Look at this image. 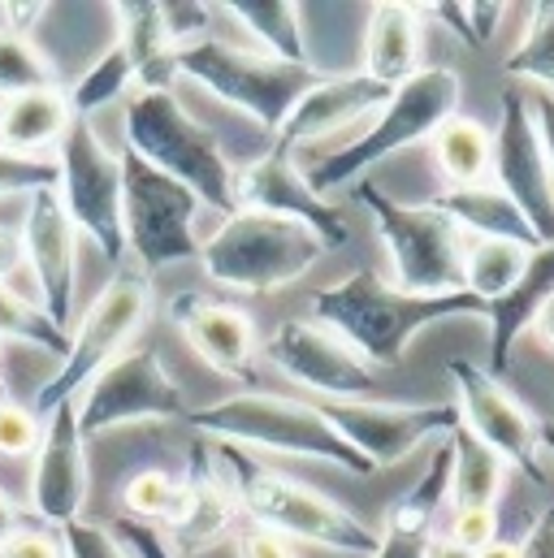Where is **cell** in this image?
Returning a JSON list of instances; mask_svg holds the SVG:
<instances>
[{
    "instance_id": "obj_50",
    "label": "cell",
    "mask_w": 554,
    "mask_h": 558,
    "mask_svg": "<svg viewBox=\"0 0 554 558\" xmlns=\"http://www.w3.org/2000/svg\"><path fill=\"white\" fill-rule=\"evenodd\" d=\"M17 529H22V524H17V507H13V498L0 489V546H4Z\"/></svg>"
},
{
    "instance_id": "obj_7",
    "label": "cell",
    "mask_w": 554,
    "mask_h": 558,
    "mask_svg": "<svg viewBox=\"0 0 554 558\" xmlns=\"http://www.w3.org/2000/svg\"><path fill=\"white\" fill-rule=\"evenodd\" d=\"M178 74H186L191 83H200L230 109L248 113L269 135L281 131L299 96L321 83V70L312 65H286L265 52L234 48L221 39H200V44L178 48Z\"/></svg>"
},
{
    "instance_id": "obj_6",
    "label": "cell",
    "mask_w": 554,
    "mask_h": 558,
    "mask_svg": "<svg viewBox=\"0 0 554 558\" xmlns=\"http://www.w3.org/2000/svg\"><path fill=\"white\" fill-rule=\"evenodd\" d=\"M186 420L200 433L221 437L226 446H261V450L312 459V463H334L351 476H373V468L329 428V420L316 412V403L248 390V395H230L213 408L186 412Z\"/></svg>"
},
{
    "instance_id": "obj_33",
    "label": "cell",
    "mask_w": 554,
    "mask_h": 558,
    "mask_svg": "<svg viewBox=\"0 0 554 558\" xmlns=\"http://www.w3.org/2000/svg\"><path fill=\"white\" fill-rule=\"evenodd\" d=\"M131 87H135V70H131L127 52L113 44L92 70H83V74L74 78V87L65 92V100H70V113H74V118H87V122H92L96 109L113 105V100H118L122 92H131Z\"/></svg>"
},
{
    "instance_id": "obj_11",
    "label": "cell",
    "mask_w": 554,
    "mask_h": 558,
    "mask_svg": "<svg viewBox=\"0 0 554 558\" xmlns=\"http://www.w3.org/2000/svg\"><path fill=\"white\" fill-rule=\"evenodd\" d=\"M57 195L79 234L109 260L127 256L122 239V156L109 151L87 118H70L57 143Z\"/></svg>"
},
{
    "instance_id": "obj_16",
    "label": "cell",
    "mask_w": 554,
    "mask_h": 558,
    "mask_svg": "<svg viewBox=\"0 0 554 558\" xmlns=\"http://www.w3.org/2000/svg\"><path fill=\"white\" fill-rule=\"evenodd\" d=\"M494 178L498 191L516 199V208L529 217L533 234L542 239V247L554 243V173L542 156V143L533 131V113H529V96L520 92V83L503 87V113H498V131H494Z\"/></svg>"
},
{
    "instance_id": "obj_44",
    "label": "cell",
    "mask_w": 554,
    "mask_h": 558,
    "mask_svg": "<svg viewBox=\"0 0 554 558\" xmlns=\"http://www.w3.org/2000/svg\"><path fill=\"white\" fill-rule=\"evenodd\" d=\"M0 558H65V555H61V537H48L39 529H17L0 546Z\"/></svg>"
},
{
    "instance_id": "obj_24",
    "label": "cell",
    "mask_w": 554,
    "mask_h": 558,
    "mask_svg": "<svg viewBox=\"0 0 554 558\" xmlns=\"http://www.w3.org/2000/svg\"><path fill=\"white\" fill-rule=\"evenodd\" d=\"M554 299V243L551 247H533L516 286L498 299L485 303V320H490V373H507L516 342L533 329L538 312Z\"/></svg>"
},
{
    "instance_id": "obj_2",
    "label": "cell",
    "mask_w": 554,
    "mask_h": 558,
    "mask_svg": "<svg viewBox=\"0 0 554 558\" xmlns=\"http://www.w3.org/2000/svg\"><path fill=\"white\" fill-rule=\"evenodd\" d=\"M217 450L234 476L243 515H252L261 529H269L286 542H312V546L342 550V555H373L377 550V533L364 520H356L342 502H334L329 494L248 459L239 446L221 441Z\"/></svg>"
},
{
    "instance_id": "obj_12",
    "label": "cell",
    "mask_w": 554,
    "mask_h": 558,
    "mask_svg": "<svg viewBox=\"0 0 554 558\" xmlns=\"http://www.w3.org/2000/svg\"><path fill=\"white\" fill-rule=\"evenodd\" d=\"M83 441L135 420H186V399L178 381L165 373L156 351H122L113 364H105L74 399Z\"/></svg>"
},
{
    "instance_id": "obj_40",
    "label": "cell",
    "mask_w": 554,
    "mask_h": 558,
    "mask_svg": "<svg viewBox=\"0 0 554 558\" xmlns=\"http://www.w3.org/2000/svg\"><path fill=\"white\" fill-rule=\"evenodd\" d=\"M39 433H44V420L35 416L31 408H17L13 399L0 403V454H4V459L35 454Z\"/></svg>"
},
{
    "instance_id": "obj_10",
    "label": "cell",
    "mask_w": 554,
    "mask_h": 558,
    "mask_svg": "<svg viewBox=\"0 0 554 558\" xmlns=\"http://www.w3.org/2000/svg\"><path fill=\"white\" fill-rule=\"evenodd\" d=\"M195 213L200 199L182 182L152 169L131 147L122 151V239L143 274L200 256Z\"/></svg>"
},
{
    "instance_id": "obj_38",
    "label": "cell",
    "mask_w": 554,
    "mask_h": 558,
    "mask_svg": "<svg viewBox=\"0 0 554 558\" xmlns=\"http://www.w3.org/2000/svg\"><path fill=\"white\" fill-rule=\"evenodd\" d=\"M57 186V160L44 156H17L0 147V199L4 195H35Z\"/></svg>"
},
{
    "instance_id": "obj_49",
    "label": "cell",
    "mask_w": 554,
    "mask_h": 558,
    "mask_svg": "<svg viewBox=\"0 0 554 558\" xmlns=\"http://www.w3.org/2000/svg\"><path fill=\"white\" fill-rule=\"evenodd\" d=\"M4 13H9V31H13V35H26V26H31L35 13H39V4H4Z\"/></svg>"
},
{
    "instance_id": "obj_52",
    "label": "cell",
    "mask_w": 554,
    "mask_h": 558,
    "mask_svg": "<svg viewBox=\"0 0 554 558\" xmlns=\"http://www.w3.org/2000/svg\"><path fill=\"white\" fill-rule=\"evenodd\" d=\"M13 260H17V239L9 230H0V278L13 269Z\"/></svg>"
},
{
    "instance_id": "obj_45",
    "label": "cell",
    "mask_w": 554,
    "mask_h": 558,
    "mask_svg": "<svg viewBox=\"0 0 554 558\" xmlns=\"http://www.w3.org/2000/svg\"><path fill=\"white\" fill-rule=\"evenodd\" d=\"M529 113H533V131L542 143V156L554 173V92H533L529 96Z\"/></svg>"
},
{
    "instance_id": "obj_37",
    "label": "cell",
    "mask_w": 554,
    "mask_h": 558,
    "mask_svg": "<svg viewBox=\"0 0 554 558\" xmlns=\"http://www.w3.org/2000/svg\"><path fill=\"white\" fill-rule=\"evenodd\" d=\"M39 87H57L52 61L13 31H0V96H22V92H39Z\"/></svg>"
},
{
    "instance_id": "obj_14",
    "label": "cell",
    "mask_w": 554,
    "mask_h": 558,
    "mask_svg": "<svg viewBox=\"0 0 554 558\" xmlns=\"http://www.w3.org/2000/svg\"><path fill=\"white\" fill-rule=\"evenodd\" d=\"M316 412L329 420V428L377 472L412 454L433 433H450L459 424L455 403H377V399H351V403H316Z\"/></svg>"
},
{
    "instance_id": "obj_20",
    "label": "cell",
    "mask_w": 554,
    "mask_h": 558,
    "mask_svg": "<svg viewBox=\"0 0 554 558\" xmlns=\"http://www.w3.org/2000/svg\"><path fill=\"white\" fill-rule=\"evenodd\" d=\"M169 316L208 368H217L230 381H252L256 377L261 342H256V325L243 307H234L226 299H213V294H200V290H186L169 303Z\"/></svg>"
},
{
    "instance_id": "obj_23",
    "label": "cell",
    "mask_w": 554,
    "mask_h": 558,
    "mask_svg": "<svg viewBox=\"0 0 554 558\" xmlns=\"http://www.w3.org/2000/svg\"><path fill=\"white\" fill-rule=\"evenodd\" d=\"M446 507H450V441H437L424 476L386 511V529L369 558H429Z\"/></svg>"
},
{
    "instance_id": "obj_3",
    "label": "cell",
    "mask_w": 554,
    "mask_h": 558,
    "mask_svg": "<svg viewBox=\"0 0 554 558\" xmlns=\"http://www.w3.org/2000/svg\"><path fill=\"white\" fill-rule=\"evenodd\" d=\"M127 147L152 169L182 182L200 204L234 213V165L221 140L195 122L173 92H131L127 105Z\"/></svg>"
},
{
    "instance_id": "obj_53",
    "label": "cell",
    "mask_w": 554,
    "mask_h": 558,
    "mask_svg": "<svg viewBox=\"0 0 554 558\" xmlns=\"http://www.w3.org/2000/svg\"><path fill=\"white\" fill-rule=\"evenodd\" d=\"M429 558H477V555L463 550V546H455V542L446 537V542H433V546H429Z\"/></svg>"
},
{
    "instance_id": "obj_27",
    "label": "cell",
    "mask_w": 554,
    "mask_h": 558,
    "mask_svg": "<svg viewBox=\"0 0 554 558\" xmlns=\"http://www.w3.org/2000/svg\"><path fill=\"white\" fill-rule=\"evenodd\" d=\"M122 17V39L118 48L127 52L131 70H135L138 92H173L178 78V48L165 35L160 22V4L138 0V4H118Z\"/></svg>"
},
{
    "instance_id": "obj_9",
    "label": "cell",
    "mask_w": 554,
    "mask_h": 558,
    "mask_svg": "<svg viewBox=\"0 0 554 558\" xmlns=\"http://www.w3.org/2000/svg\"><path fill=\"white\" fill-rule=\"evenodd\" d=\"M356 195L373 213L377 239L390 252L399 290H412V294H455V290H463L468 239L446 213H437L433 204H399V199H390L386 191H377L369 182Z\"/></svg>"
},
{
    "instance_id": "obj_42",
    "label": "cell",
    "mask_w": 554,
    "mask_h": 558,
    "mask_svg": "<svg viewBox=\"0 0 554 558\" xmlns=\"http://www.w3.org/2000/svg\"><path fill=\"white\" fill-rule=\"evenodd\" d=\"M450 542L472 555L494 546L498 542V507H459L450 515Z\"/></svg>"
},
{
    "instance_id": "obj_47",
    "label": "cell",
    "mask_w": 554,
    "mask_h": 558,
    "mask_svg": "<svg viewBox=\"0 0 554 558\" xmlns=\"http://www.w3.org/2000/svg\"><path fill=\"white\" fill-rule=\"evenodd\" d=\"M503 13H507V4H463V17H468V39H472V48H481L494 31H498V22H503Z\"/></svg>"
},
{
    "instance_id": "obj_43",
    "label": "cell",
    "mask_w": 554,
    "mask_h": 558,
    "mask_svg": "<svg viewBox=\"0 0 554 558\" xmlns=\"http://www.w3.org/2000/svg\"><path fill=\"white\" fill-rule=\"evenodd\" d=\"M118 542L131 550L135 558H178L173 550H169V542L156 533V529H147V524H135V520H122L118 529Z\"/></svg>"
},
{
    "instance_id": "obj_46",
    "label": "cell",
    "mask_w": 554,
    "mask_h": 558,
    "mask_svg": "<svg viewBox=\"0 0 554 558\" xmlns=\"http://www.w3.org/2000/svg\"><path fill=\"white\" fill-rule=\"evenodd\" d=\"M239 558H299V555H294V546L286 537H277L269 529H252L239 542Z\"/></svg>"
},
{
    "instance_id": "obj_26",
    "label": "cell",
    "mask_w": 554,
    "mask_h": 558,
    "mask_svg": "<svg viewBox=\"0 0 554 558\" xmlns=\"http://www.w3.org/2000/svg\"><path fill=\"white\" fill-rule=\"evenodd\" d=\"M437 213H446L463 234L477 239H503V243H520V247H542V239L533 234L529 217L516 208L511 195H503L498 186H463V191H442L429 199Z\"/></svg>"
},
{
    "instance_id": "obj_28",
    "label": "cell",
    "mask_w": 554,
    "mask_h": 558,
    "mask_svg": "<svg viewBox=\"0 0 554 558\" xmlns=\"http://www.w3.org/2000/svg\"><path fill=\"white\" fill-rule=\"evenodd\" d=\"M70 100L61 87H39L9 96L0 105V147L17 156H35L39 147H57L70 126Z\"/></svg>"
},
{
    "instance_id": "obj_41",
    "label": "cell",
    "mask_w": 554,
    "mask_h": 558,
    "mask_svg": "<svg viewBox=\"0 0 554 558\" xmlns=\"http://www.w3.org/2000/svg\"><path fill=\"white\" fill-rule=\"evenodd\" d=\"M160 22H165V35L173 48H186V44H200L208 22H213V9L200 4V0H165L160 4Z\"/></svg>"
},
{
    "instance_id": "obj_13",
    "label": "cell",
    "mask_w": 554,
    "mask_h": 558,
    "mask_svg": "<svg viewBox=\"0 0 554 558\" xmlns=\"http://www.w3.org/2000/svg\"><path fill=\"white\" fill-rule=\"evenodd\" d=\"M446 377L455 386V412L459 424L481 437L507 468L525 472L533 485H546V472L538 463L542 454V420L533 416L485 364L472 360H450Z\"/></svg>"
},
{
    "instance_id": "obj_54",
    "label": "cell",
    "mask_w": 554,
    "mask_h": 558,
    "mask_svg": "<svg viewBox=\"0 0 554 558\" xmlns=\"http://www.w3.org/2000/svg\"><path fill=\"white\" fill-rule=\"evenodd\" d=\"M477 558H520V546H511V542H494V546H485Z\"/></svg>"
},
{
    "instance_id": "obj_36",
    "label": "cell",
    "mask_w": 554,
    "mask_h": 558,
    "mask_svg": "<svg viewBox=\"0 0 554 558\" xmlns=\"http://www.w3.org/2000/svg\"><path fill=\"white\" fill-rule=\"evenodd\" d=\"M0 338H17V342H31V347H44L57 360L70 351V329L52 325V316L44 307H35L31 299H22L4 281H0Z\"/></svg>"
},
{
    "instance_id": "obj_8",
    "label": "cell",
    "mask_w": 554,
    "mask_h": 558,
    "mask_svg": "<svg viewBox=\"0 0 554 558\" xmlns=\"http://www.w3.org/2000/svg\"><path fill=\"white\" fill-rule=\"evenodd\" d=\"M147 312H152V278L138 265L122 260V269L105 281V290L96 294V303L87 307V316L79 320V329L70 333V351L61 355L57 373L39 386L35 416L44 420L52 408L79 399V390L105 364H113L122 351H131V338L143 329Z\"/></svg>"
},
{
    "instance_id": "obj_17",
    "label": "cell",
    "mask_w": 554,
    "mask_h": 558,
    "mask_svg": "<svg viewBox=\"0 0 554 558\" xmlns=\"http://www.w3.org/2000/svg\"><path fill=\"white\" fill-rule=\"evenodd\" d=\"M87 489H92L87 441L79 433V408L70 399L44 416V433L35 446V472H31V507L48 524L65 529L70 520H79Z\"/></svg>"
},
{
    "instance_id": "obj_18",
    "label": "cell",
    "mask_w": 554,
    "mask_h": 558,
    "mask_svg": "<svg viewBox=\"0 0 554 558\" xmlns=\"http://www.w3.org/2000/svg\"><path fill=\"white\" fill-rule=\"evenodd\" d=\"M234 208H256V213H277V217H294L303 226H312L325 247H342L347 243V221L334 204H325L303 169L294 165V151H265L261 160H252L248 169H234Z\"/></svg>"
},
{
    "instance_id": "obj_48",
    "label": "cell",
    "mask_w": 554,
    "mask_h": 558,
    "mask_svg": "<svg viewBox=\"0 0 554 558\" xmlns=\"http://www.w3.org/2000/svg\"><path fill=\"white\" fill-rule=\"evenodd\" d=\"M520 558H554V507H546L538 515V524L529 529V537L520 546Z\"/></svg>"
},
{
    "instance_id": "obj_21",
    "label": "cell",
    "mask_w": 554,
    "mask_h": 558,
    "mask_svg": "<svg viewBox=\"0 0 554 558\" xmlns=\"http://www.w3.org/2000/svg\"><path fill=\"white\" fill-rule=\"evenodd\" d=\"M243 515L239 507V489H234V476L221 459V450H208V446H195L191 454V472L182 476V511L173 520V555H200V550H213L230 529L234 520Z\"/></svg>"
},
{
    "instance_id": "obj_32",
    "label": "cell",
    "mask_w": 554,
    "mask_h": 558,
    "mask_svg": "<svg viewBox=\"0 0 554 558\" xmlns=\"http://www.w3.org/2000/svg\"><path fill=\"white\" fill-rule=\"evenodd\" d=\"M533 247H520V243H503V239H472L468 252H463V290L477 294L481 303L507 294L525 260H529Z\"/></svg>"
},
{
    "instance_id": "obj_30",
    "label": "cell",
    "mask_w": 554,
    "mask_h": 558,
    "mask_svg": "<svg viewBox=\"0 0 554 558\" xmlns=\"http://www.w3.org/2000/svg\"><path fill=\"white\" fill-rule=\"evenodd\" d=\"M433 165L437 173L446 178L450 191H463V186H481L490 165H494V131H485L481 122L472 118H450L433 131Z\"/></svg>"
},
{
    "instance_id": "obj_22",
    "label": "cell",
    "mask_w": 554,
    "mask_h": 558,
    "mask_svg": "<svg viewBox=\"0 0 554 558\" xmlns=\"http://www.w3.org/2000/svg\"><path fill=\"white\" fill-rule=\"evenodd\" d=\"M390 87L373 83L369 74H321L316 87H308L299 96V105L290 109V118L277 131V147L294 151L303 143H316L342 126H351L356 118H369L386 105Z\"/></svg>"
},
{
    "instance_id": "obj_29",
    "label": "cell",
    "mask_w": 554,
    "mask_h": 558,
    "mask_svg": "<svg viewBox=\"0 0 554 558\" xmlns=\"http://www.w3.org/2000/svg\"><path fill=\"white\" fill-rule=\"evenodd\" d=\"M450 441V507H498L511 468L481 441L472 437L463 424H455L446 433Z\"/></svg>"
},
{
    "instance_id": "obj_35",
    "label": "cell",
    "mask_w": 554,
    "mask_h": 558,
    "mask_svg": "<svg viewBox=\"0 0 554 558\" xmlns=\"http://www.w3.org/2000/svg\"><path fill=\"white\" fill-rule=\"evenodd\" d=\"M503 70L507 78L538 83V92H554V4H533L529 31Z\"/></svg>"
},
{
    "instance_id": "obj_19",
    "label": "cell",
    "mask_w": 554,
    "mask_h": 558,
    "mask_svg": "<svg viewBox=\"0 0 554 558\" xmlns=\"http://www.w3.org/2000/svg\"><path fill=\"white\" fill-rule=\"evenodd\" d=\"M22 252L31 260V274L39 281L44 312L52 325L70 329V307H74V281H79V230L57 195V186L35 191L22 226Z\"/></svg>"
},
{
    "instance_id": "obj_1",
    "label": "cell",
    "mask_w": 554,
    "mask_h": 558,
    "mask_svg": "<svg viewBox=\"0 0 554 558\" xmlns=\"http://www.w3.org/2000/svg\"><path fill=\"white\" fill-rule=\"evenodd\" d=\"M312 312L325 329H334L369 364L399 368L408 355V342L420 329L450 320V316H485V303L468 290L412 294V290L382 281L373 269H360V274L334 281V286H321L312 294Z\"/></svg>"
},
{
    "instance_id": "obj_39",
    "label": "cell",
    "mask_w": 554,
    "mask_h": 558,
    "mask_svg": "<svg viewBox=\"0 0 554 558\" xmlns=\"http://www.w3.org/2000/svg\"><path fill=\"white\" fill-rule=\"evenodd\" d=\"M61 555L65 558H135L113 529L105 524H87V520H70L61 529Z\"/></svg>"
},
{
    "instance_id": "obj_34",
    "label": "cell",
    "mask_w": 554,
    "mask_h": 558,
    "mask_svg": "<svg viewBox=\"0 0 554 558\" xmlns=\"http://www.w3.org/2000/svg\"><path fill=\"white\" fill-rule=\"evenodd\" d=\"M122 507L131 511L135 524L173 529V520H178V511H182V481L169 476V472H160V468H143L138 476L127 481Z\"/></svg>"
},
{
    "instance_id": "obj_51",
    "label": "cell",
    "mask_w": 554,
    "mask_h": 558,
    "mask_svg": "<svg viewBox=\"0 0 554 558\" xmlns=\"http://www.w3.org/2000/svg\"><path fill=\"white\" fill-rule=\"evenodd\" d=\"M533 329H538V338H542V347H551L554 351V299L538 312V320H533Z\"/></svg>"
},
{
    "instance_id": "obj_5",
    "label": "cell",
    "mask_w": 554,
    "mask_h": 558,
    "mask_svg": "<svg viewBox=\"0 0 554 558\" xmlns=\"http://www.w3.org/2000/svg\"><path fill=\"white\" fill-rule=\"evenodd\" d=\"M325 252V239L294 217L234 208L221 230L200 247V265L217 286L269 294L303 278Z\"/></svg>"
},
{
    "instance_id": "obj_4",
    "label": "cell",
    "mask_w": 554,
    "mask_h": 558,
    "mask_svg": "<svg viewBox=\"0 0 554 558\" xmlns=\"http://www.w3.org/2000/svg\"><path fill=\"white\" fill-rule=\"evenodd\" d=\"M459 74L446 70V65H433V70H420L416 78L399 83L386 105L373 113V126L360 135L356 143H347L342 151H329L321 156L303 178L308 186L325 199V191L334 186H351L356 178H364L373 165H382L386 156L412 147V143L433 140V131L450 118H459Z\"/></svg>"
},
{
    "instance_id": "obj_55",
    "label": "cell",
    "mask_w": 554,
    "mask_h": 558,
    "mask_svg": "<svg viewBox=\"0 0 554 558\" xmlns=\"http://www.w3.org/2000/svg\"><path fill=\"white\" fill-rule=\"evenodd\" d=\"M542 450L554 454V424H546V420H542Z\"/></svg>"
},
{
    "instance_id": "obj_25",
    "label": "cell",
    "mask_w": 554,
    "mask_h": 558,
    "mask_svg": "<svg viewBox=\"0 0 554 558\" xmlns=\"http://www.w3.org/2000/svg\"><path fill=\"white\" fill-rule=\"evenodd\" d=\"M424 44V9L420 4H373L369 17V35H364V74L382 87H399L416 78L420 65V48Z\"/></svg>"
},
{
    "instance_id": "obj_31",
    "label": "cell",
    "mask_w": 554,
    "mask_h": 558,
    "mask_svg": "<svg viewBox=\"0 0 554 558\" xmlns=\"http://www.w3.org/2000/svg\"><path fill=\"white\" fill-rule=\"evenodd\" d=\"M226 9L261 44L265 57L286 61V65H312L308 44H303V26H299V4H290V0H234Z\"/></svg>"
},
{
    "instance_id": "obj_15",
    "label": "cell",
    "mask_w": 554,
    "mask_h": 558,
    "mask_svg": "<svg viewBox=\"0 0 554 558\" xmlns=\"http://www.w3.org/2000/svg\"><path fill=\"white\" fill-rule=\"evenodd\" d=\"M265 351L290 381H299L303 390L329 395V403L369 399L382 386L377 368L356 347H347L334 329L312 320H281Z\"/></svg>"
}]
</instances>
